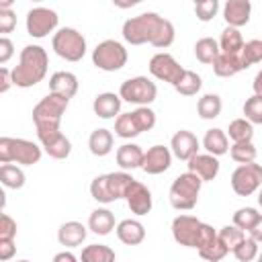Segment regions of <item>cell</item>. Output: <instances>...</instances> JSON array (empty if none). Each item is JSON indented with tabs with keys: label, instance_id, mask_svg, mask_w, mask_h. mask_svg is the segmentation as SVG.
Returning <instances> with one entry per match:
<instances>
[{
	"label": "cell",
	"instance_id": "19",
	"mask_svg": "<svg viewBox=\"0 0 262 262\" xmlns=\"http://www.w3.org/2000/svg\"><path fill=\"white\" fill-rule=\"evenodd\" d=\"M121 96L115 92H100L94 102H92V111L96 117L100 119H117L121 115Z\"/></svg>",
	"mask_w": 262,
	"mask_h": 262
},
{
	"label": "cell",
	"instance_id": "9",
	"mask_svg": "<svg viewBox=\"0 0 262 262\" xmlns=\"http://www.w3.org/2000/svg\"><path fill=\"white\" fill-rule=\"evenodd\" d=\"M119 96L125 102H131V104H137V106H147L156 100L158 86L147 76H135V78L125 80L119 86Z\"/></svg>",
	"mask_w": 262,
	"mask_h": 262
},
{
	"label": "cell",
	"instance_id": "39",
	"mask_svg": "<svg viewBox=\"0 0 262 262\" xmlns=\"http://www.w3.org/2000/svg\"><path fill=\"white\" fill-rule=\"evenodd\" d=\"M108 180H111V188H113V192H115V196H117V201H119V199H125L127 188L131 186V182H133L135 178H133L129 172L121 170V172H108Z\"/></svg>",
	"mask_w": 262,
	"mask_h": 262
},
{
	"label": "cell",
	"instance_id": "25",
	"mask_svg": "<svg viewBox=\"0 0 262 262\" xmlns=\"http://www.w3.org/2000/svg\"><path fill=\"white\" fill-rule=\"evenodd\" d=\"M143 156L145 151L137 145V143H123L121 147H117V164L123 168V170H135V168H141L143 164Z\"/></svg>",
	"mask_w": 262,
	"mask_h": 262
},
{
	"label": "cell",
	"instance_id": "1",
	"mask_svg": "<svg viewBox=\"0 0 262 262\" xmlns=\"http://www.w3.org/2000/svg\"><path fill=\"white\" fill-rule=\"evenodd\" d=\"M123 39L129 45H154L166 49L174 43V25L158 12H141L123 23Z\"/></svg>",
	"mask_w": 262,
	"mask_h": 262
},
{
	"label": "cell",
	"instance_id": "41",
	"mask_svg": "<svg viewBox=\"0 0 262 262\" xmlns=\"http://www.w3.org/2000/svg\"><path fill=\"white\" fill-rule=\"evenodd\" d=\"M217 235H219V239L223 242V246H225L229 252H233V248L239 246V244L246 239V231H242V229L235 227V225H225V227H221V229L217 231Z\"/></svg>",
	"mask_w": 262,
	"mask_h": 262
},
{
	"label": "cell",
	"instance_id": "35",
	"mask_svg": "<svg viewBox=\"0 0 262 262\" xmlns=\"http://www.w3.org/2000/svg\"><path fill=\"white\" fill-rule=\"evenodd\" d=\"M201 86H203V78L192 70H184V74H182L180 82L174 86V90L182 96H194L201 90Z\"/></svg>",
	"mask_w": 262,
	"mask_h": 262
},
{
	"label": "cell",
	"instance_id": "6",
	"mask_svg": "<svg viewBox=\"0 0 262 262\" xmlns=\"http://www.w3.org/2000/svg\"><path fill=\"white\" fill-rule=\"evenodd\" d=\"M156 125V113L149 106H137L135 111L121 113L115 119V135L121 139H131L141 135L143 131L154 129Z\"/></svg>",
	"mask_w": 262,
	"mask_h": 262
},
{
	"label": "cell",
	"instance_id": "56",
	"mask_svg": "<svg viewBox=\"0 0 262 262\" xmlns=\"http://www.w3.org/2000/svg\"><path fill=\"white\" fill-rule=\"evenodd\" d=\"M256 262H262V252L258 254V258H256Z\"/></svg>",
	"mask_w": 262,
	"mask_h": 262
},
{
	"label": "cell",
	"instance_id": "5",
	"mask_svg": "<svg viewBox=\"0 0 262 262\" xmlns=\"http://www.w3.org/2000/svg\"><path fill=\"white\" fill-rule=\"evenodd\" d=\"M203 180L192 174V172H184L178 174L170 186V205L178 211H190L196 207L199 201V192H201Z\"/></svg>",
	"mask_w": 262,
	"mask_h": 262
},
{
	"label": "cell",
	"instance_id": "46",
	"mask_svg": "<svg viewBox=\"0 0 262 262\" xmlns=\"http://www.w3.org/2000/svg\"><path fill=\"white\" fill-rule=\"evenodd\" d=\"M14 237H16V221L8 213H2V217H0V239H14Z\"/></svg>",
	"mask_w": 262,
	"mask_h": 262
},
{
	"label": "cell",
	"instance_id": "44",
	"mask_svg": "<svg viewBox=\"0 0 262 262\" xmlns=\"http://www.w3.org/2000/svg\"><path fill=\"white\" fill-rule=\"evenodd\" d=\"M227 252H229V250L223 246V242H221L219 235H217V239H215L211 246L199 250V256H201L203 260H207V262H219V260H223V258L227 256Z\"/></svg>",
	"mask_w": 262,
	"mask_h": 262
},
{
	"label": "cell",
	"instance_id": "4",
	"mask_svg": "<svg viewBox=\"0 0 262 262\" xmlns=\"http://www.w3.org/2000/svg\"><path fill=\"white\" fill-rule=\"evenodd\" d=\"M43 147L23 137H0V164L33 166L41 160Z\"/></svg>",
	"mask_w": 262,
	"mask_h": 262
},
{
	"label": "cell",
	"instance_id": "12",
	"mask_svg": "<svg viewBox=\"0 0 262 262\" xmlns=\"http://www.w3.org/2000/svg\"><path fill=\"white\" fill-rule=\"evenodd\" d=\"M149 74L156 78V80H162V82H168L172 86H176L184 74V68L174 59V55L166 53V51H160L156 55H151L149 59Z\"/></svg>",
	"mask_w": 262,
	"mask_h": 262
},
{
	"label": "cell",
	"instance_id": "22",
	"mask_svg": "<svg viewBox=\"0 0 262 262\" xmlns=\"http://www.w3.org/2000/svg\"><path fill=\"white\" fill-rule=\"evenodd\" d=\"M115 231H117V237L125 246H137L145 239V227L137 219H123L121 223H117Z\"/></svg>",
	"mask_w": 262,
	"mask_h": 262
},
{
	"label": "cell",
	"instance_id": "14",
	"mask_svg": "<svg viewBox=\"0 0 262 262\" xmlns=\"http://www.w3.org/2000/svg\"><path fill=\"white\" fill-rule=\"evenodd\" d=\"M199 147H201V141L196 139V135L192 131H186V129H180L172 135L170 139V151L172 156H176L178 160H184L188 162L190 158H194L199 154Z\"/></svg>",
	"mask_w": 262,
	"mask_h": 262
},
{
	"label": "cell",
	"instance_id": "43",
	"mask_svg": "<svg viewBox=\"0 0 262 262\" xmlns=\"http://www.w3.org/2000/svg\"><path fill=\"white\" fill-rule=\"evenodd\" d=\"M244 119H248L252 125H262V96L252 94L244 102Z\"/></svg>",
	"mask_w": 262,
	"mask_h": 262
},
{
	"label": "cell",
	"instance_id": "52",
	"mask_svg": "<svg viewBox=\"0 0 262 262\" xmlns=\"http://www.w3.org/2000/svg\"><path fill=\"white\" fill-rule=\"evenodd\" d=\"M248 233H250V237H252L254 242L262 244V217H260V219L256 221V225H254V227H252V229H250Z\"/></svg>",
	"mask_w": 262,
	"mask_h": 262
},
{
	"label": "cell",
	"instance_id": "31",
	"mask_svg": "<svg viewBox=\"0 0 262 262\" xmlns=\"http://www.w3.org/2000/svg\"><path fill=\"white\" fill-rule=\"evenodd\" d=\"M90 194L94 201L102 203V205H108L113 201H117L113 188H111V180H108V174H100L96 176L92 182H90Z\"/></svg>",
	"mask_w": 262,
	"mask_h": 262
},
{
	"label": "cell",
	"instance_id": "27",
	"mask_svg": "<svg viewBox=\"0 0 262 262\" xmlns=\"http://www.w3.org/2000/svg\"><path fill=\"white\" fill-rule=\"evenodd\" d=\"M203 147L207 149V154L219 158V156H223V154L229 151V137H227V133H225L223 129L213 127V129H209V131L205 133V137H203Z\"/></svg>",
	"mask_w": 262,
	"mask_h": 262
},
{
	"label": "cell",
	"instance_id": "45",
	"mask_svg": "<svg viewBox=\"0 0 262 262\" xmlns=\"http://www.w3.org/2000/svg\"><path fill=\"white\" fill-rule=\"evenodd\" d=\"M217 10H219V2L217 0H201V2L194 4V14L203 23L213 20L215 14H217Z\"/></svg>",
	"mask_w": 262,
	"mask_h": 262
},
{
	"label": "cell",
	"instance_id": "10",
	"mask_svg": "<svg viewBox=\"0 0 262 262\" xmlns=\"http://www.w3.org/2000/svg\"><path fill=\"white\" fill-rule=\"evenodd\" d=\"M262 186V166L252 164H239L231 174V188L237 196H250Z\"/></svg>",
	"mask_w": 262,
	"mask_h": 262
},
{
	"label": "cell",
	"instance_id": "30",
	"mask_svg": "<svg viewBox=\"0 0 262 262\" xmlns=\"http://www.w3.org/2000/svg\"><path fill=\"white\" fill-rule=\"evenodd\" d=\"M221 53L219 49V41H215L213 37H203L194 43V55L201 63H207V66H213L217 55Z\"/></svg>",
	"mask_w": 262,
	"mask_h": 262
},
{
	"label": "cell",
	"instance_id": "28",
	"mask_svg": "<svg viewBox=\"0 0 262 262\" xmlns=\"http://www.w3.org/2000/svg\"><path fill=\"white\" fill-rule=\"evenodd\" d=\"M88 149L96 158H104L113 151V133L108 129H94L88 137Z\"/></svg>",
	"mask_w": 262,
	"mask_h": 262
},
{
	"label": "cell",
	"instance_id": "2",
	"mask_svg": "<svg viewBox=\"0 0 262 262\" xmlns=\"http://www.w3.org/2000/svg\"><path fill=\"white\" fill-rule=\"evenodd\" d=\"M49 68L47 51L41 45H25L20 49L18 66L12 68V82L18 88H31L37 86Z\"/></svg>",
	"mask_w": 262,
	"mask_h": 262
},
{
	"label": "cell",
	"instance_id": "26",
	"mask_svg": "<svg viewBox=\"0 0 262 262\" xmlns=\"http://www.w3.org/2000/svg\"><path fill=\"white\" fill-rule=\"evenodd\" d=\"M88 229L92 233H96V235H108L113 229H117L115 227V215H113V211H108L104 207L94 209L90 213V217H88Z\"/></svg>",
	"mask_w": 262,
	"mask_h": 262
},
{
	"label": "cell",
	"instance_id": "47",
	"mask_svg": "<svg viewBox=\"0 0 262 262\" xmlns=\"http://www.w3.org/2000/svg\"><path fill=\"white\" fill-rule=\"evenodd\" d=\"M217 239V229H213L209 223L201 225V233H199V242H196V250H203L207 246H211Z\"/></svg>",
	"mask_w": 262,
	"mask_h": 262
},
{
	"label": "cell",
	"instance_id": "23",
	"mask_svg": "<svg viewBox=\"0 0 262 262\" xmlns=\"http://www.w3.org/2000/svg\"><path fill=\"white\" fill-rule=\"evenodd\" d=\"M88 231L80 221H66L57 229V242L66 248H76L86 239Z\"/></svg>",
	"mask_w": 262,
	"mask_h": 262
},
{
	"label": "cell",
	"instance_id": "33",
	"mask_svg": "<svg viewBox=\"0 0 262 262\" xmlns=\"http://www.w3.org/2000/svg\"><path fill=\"white\" fill-rule=\"evenodd\" d=\"M244 37L239 33V29H233V27H225L221 31V37H219V49L223 53H242L244 49Z\"/></svg>",
	"mask_w": 262,
	"mask_h": 262
},
{
	"label": "cell",
	"instance_id": "29",
	"mask_svg": "<svg viewBox=\"0 0 262 262\" xmlns=\"http://www.w3.org/2000/svg\"><path fill=\"white\" fill-rule=\"evenodd\" d=\"M221 108H223V102H221V96L219 94H203L196 102V113L201 119L205 121H211V119H217L221 115Z\"/></svg>",
	"mask_w": 262,
	"mask_h": 262
},
{
	"label": "cell",
	"instance_id": "24",
	"mask_svg": "<svg viewBox=\"0 0 262 262\" xmlns=\"http://www.w3.org/2000/svg\"><path fill=\"white\" fill-rule=\"evenodd\" d=\"M242 70H246V66H244L239 53H223L221 51L213 63V72L219 78H231V76L239 74Z\"/></svg>",
	"mask_w": 262,
	"mask_h": 262
},
{
	"label": "cell",
	"instance_id": "13",
	"mask_svg": "<svg viewBox=\"0 0 262 262\" xmlns=\"http://www.w3.org/2000/svg\"><path fill=\"white\" fill-rule=\"evenodd\" d=\"M203 221H199L194 215H178L172 221V237L176 244L186 248H196L199 233H201Z\"/></svg>",
	"mask_w": 262,
	"mask_h": 262
},
{
	"label": "cell",
	"instance_id": "15",
	"mask_svg": "<svg viewBox=\"0 0 262 262\" xmlns=\"http://www.w3.org/2000/svg\"><path fill=\"white\" fill-rule=\"evenodd\" d=\"M125 201H127L129 211L135 213V215H139V217H141V215H147V213L151 211V205H154L149 188H147L143 182H139V180H133V182H131V186L127 188Z\"/></svg>",
	"mask_w": 262,
	"mask_h": 262
},
{
	"label": "cell",
	"instance_id": "34",
	"mask_svg": "<svg viewBox=\"0 0 262 262\" xmlns=\"http://www.w3.org/2000/svg\"><path fill=\"white\" fill-rule=\"evenodd\" d=\"M227 135L233 143H244V141H252L254 137V125L248 119H233L227 127Z\"/></svg>",
	"mask_w": 262,
	"mask_h": 262
},
{
	"label": "cell",
	"instance_id": "7",
	"mask_svg": "<svg viewBox=\"0 0 262 262\" xmlns=\"http://www.w3.org/2000/svg\"><path fill=\"white\" fill-rule=\"evenodd\" d=\"M53 51L66 61H80L86 55V39L72 27H61L51 39Z\"/></svg>",
	"mask_w": 262,
	"mask_h": 262
},
{
	"label": "cell",
	"instance_id": "48",
	"mask_svg": "<svg viewBox=\"0 0 262 262\" xmlns=\"http://www.w3.org/2000/svg\"><path fill=\"white\" fill-rule=\"evenodd\" d=\"M16 27V14L10 8H0V33H10Z\"/></svg>",
	"mask_w": 262,
	"mask_h": 262
},
{
	"label": "cell",
	"instance_id": "49",
	"mask_svg": "<svg viewBox=\"0 0 262 262\" xmlns=\"http://www.w3.org/2000/svg\"><path fill=\"white\" fill-rule=\"evenodd\" d=\"M12 53H14V45H12V41H10L8 37H2V39H0V63L4 66V63L12 57Z\"/></svg>",
	"mask_w": 262,
	"mask_h": 262
},
{
	"label": "cell",
	"instance_id": "16",
	"mask_svg": "<svg viewBox=\"0 0 262 262\" xmlns=\"http://www.w3.org/2000/svg\"><path fill=\"white\" fill-rule=\"evenodd\" d=\"M172 166V151L166 147V145H151L145 156H143V164H141V170L145 174H162L166 172L168 168Z\"/></svg>",
	"mask_w": 262,
	"mask_h": 262
},
{
	"label": "cell",
	"instance_id": "51",
	"mask_svg": "<svg viewBox=\"0 0 262 262\" xmlns=\"http://www.w3.org/2000/svg\"><path fill=\"white\" fill-rule=\"evenodd\" d=\"M14 82H12V70H8L6 66H2L0 68V92L4 94V92H8V88L12 86Z\"/></svg>",
	"mask_w": 262,
	"mask_h": 262
},
{
	"label": "cell",
	"instance_id": "55",
	"mask_svg": "<svg viewBox=\"0 0 262 262\" xmlns=\"http://www.w3.org/2000/svg\"><path fill=\"white\" fill-rule=\"evenodd\" d=\"M258 205L262 207V186H260V190H258Z\"/></svg>",
	"mask_w": 262,
	"mask_h": 262
},
{
	"label": "cell",
	"instance_id": "21",
	"mask_svg": "<svg viewBox=\"0 0 262 262\" xmlns=\"http://www.w3.org/2000/svg\"><path fill=\"white\" fill-rule=\"evenodd\" d=\"M39 143L47 151V156H51L53 160H66L70 156V151H72V143H70V139L61 131L41 137Z\"/></svg>",
	"mask_w": 262,
	"mask_h": 262
},
{
	"label": "cell",
	"instance_id": "36",
	"mask_svg": "<svg viewBox=\"0 0 262 262\" xmlns=\"http://www.w3.org/2000/svg\"><path fill=\"white\" fill-rule=\"evenodd\" d=\"M0 182L6 188H23L25 186V172L14 164H2L0 166Z\"/></svg>",
	"mask_w": 262,
	"mask_h": 262
},
{
	"label": "cell",
	"instance_id": "50",
	"mask_svg": "<svg viewBox=\"0 0 262 262\" xmlns=\"http://www.w3.org/2000/svg\"><path fill=\"white\" fill-rule=\"evenodd\" d=\"M16 252V246H14V239H0V260L2 262H8Z\"/></svg>",
	"mask_w": 262,
	"mask_h": 262
},
{
	"label": "cell",
	"instance_id": "32",
	"mask_svg": "<svg viewBox=\"0 0 262 262\" xmlns=\"http://www.w3.org/2000/svg\"><path fill=\"white\" fill-rule=\"evenodd\" d=\"M115 250L104 244H90L80 254V262H115Z\"/></svg>",
	"mask_w": 262,
	"mask_h": 262
},
{
	"label": "cell",
	"instance_id": "18",
	"mask_svg": "<svg viewBox=\"0 0 262 262\" xmlns=\"http://www.w3.org/2000/svg\"><path fill=\"white\" fill-rule=\"evenodd\" d=\"M186 166H188V172L196 174L203 182L215 180L219 174V160L211 154H196L186 162Z\"/></svg>",
	"mask_w": 262,
	"mask_h": 262
},
{
	"label": "cell",
	"instance_id": "3",
	"mask_svg": "<svg viewBox=\"0 0 262 262\" xmlns=\"http://www.w3.org/2000/svg\"><path fill=\"white\" fill-rule=\"evenodd\" d=\"M68 104H70V98H63V96L53 94V92H49L47 96H43L35 104L33 123H35V129H37V139L59 131L61 117H63Z\"/></svg>",
	"mask_w": 262,
	"mask_h": 262
},
{
	"label": "cell",
	"instance_id": "8",
	"mask_svg": "<svg viewBox=\"0 0 262 262\" xmlns=\"http://www.w3.org/2000/svg\"><path fill=\"white\" fill-rule=\"evenodd\" d=\"M127 49L115 39H104L92 49V63L102 72H117L127 63Z\"/></svg>",
	"mask_w": 262,
	"mask_h": 262
},
{
	"label": "cell",
	"instance_id": "57",
	"mask_svg": "<svg viewBox=\"0 0 262 262\" xmlns=\"http://www.w3.org/2000/svg\"><path fill=\"white\" fill-rule=\"evenodd\" d=\"M16 262H29V260H16Z\"/></svg>",
	"mask_w": 262,
	"mask_h": 262
},
{
	"label": "cell",
	"instance_id": "37",
	"mask_svg": "<svg viewBox=\"0 0 262 262\" xmlns=\"http://www.w3.org/2000/svg\"><path fill=\"white\" fill-rule=\"evenodd\" d=\"M229 156L233 162L237 164H252L256 162V156H258V149L252 141H244V143H233L229 147Z\"/></svg>",
	"mask_w": 262,
	"mask_h": 262
},
{
	"label": "cell",
	"instance_id": "40",
	"mask_svg": "<svg viewBox=\"0 0 262 262\" xmlns=\"http://www.w3.org/2000/svg\"><path fill=\"white\" fill-rule=\"evenodd\" d=\"M242 61L246 66V70L254 63H260L262 61V39H250L244 43V49H242Z\"/></svg>",
	"mask_w": 262,
	"mask_h": 262
},
{
	"label": "cell",
	"instance_id": "17",
	"mask_svg": "<svg viewBox=\"0 0 262 262\" xmlns=\"http://www.w3.org/2000/svg\"><path fill=\"white\" fill-rule=\"evenodd\" d=\"M250 14H252L250 0H227L223 4V18H225L227 27L239 29V27L248 25L250 23Z\"/></svg>",
	"mask_w": 262,
	"mask_h": 262
},
{
	"label": "cell",
	"instance_id": "53",
	"mask_svg": "<svg viewBox=\"0 0 262 262\" xmlns=\"http://www.w3.org/2000/svg\"><path fill=\"white\" fill-rule=\"evenodd\" d=\"M53 262H78V258L72 254V252H59V254H55L53 256Z\"/></svg>",
	"mask_w": 262,
	"mask_h": 262
},
{
	"label": "cell",
	"instance_id": "54",
	"mask_svg": "<svg viewBox=\"0 0 262 262\" xmlns=\"http://www.w3.org/2000/svg\"><path fill=\"white\" fill-rule=\"evenodd\" d=\"M252 88H254V94L262 96V70L254 76V82H252Z\"/></svg>",
	"mask_w": 262,
	"mask_h": 262
},
{
	"label": "cell",
	"instance_id": "11",
	"mask_svg": "<svg viewBox=\"0 0 262 262\" xmlns=\"http://www.w3.org/2000/svg\"><path fill=\"white\" fill-rule=\"evenodd\" d=\"M57 23H59L57 12L51 10V8H45V6H35V8H31V10L27 12V20H25L27 33H29L31 37H35V39H43V37H47L49 33H53L55 27H57Z\"/></svg>",
	"mask_w": 262,
	"mask_h": 262
},
{
	"label": "cell",
	"instance_id": "38",
	"mask_svg": "<svg viewBox=\"0 0 262 262\" xmlns=\"http://www.w3.org/2000/svg\"><path fill=\"white\" fill-rule=\"evenodd\" d=\"M260 217H262V215H260L254 207H239V209L233 213V225L239 227L242 231H250V229L256 225V221H258Z\"/></svg>",
	"mask_w": 262,
	"mask_h": 262
},
{
	"label": "cell",
	"instance_id": "20",
	"mask_svg": "<svg viewBox=\"0 0 262 262\" xmlns=\"http://www.w3.org/2000/svg\"><path fill=\"white\" fill-rule=\"evenodd\" d=\"M78 78L72 72H55L49 78V92L59 94L63 98H74L78 92Z\"/></svg>",
	"mask_w": 262,
	"mask_h": 262
},
{
	"label": "cell",
	"instance_id": "42",
	"mask_svg": "<svg viewBox=\"0 0 262 262\" xmlns=\"http://www.w3.org/2000/svg\"><path fill=\"white\" fill-rule=\"evenodd\" d=\"M231 254L235 256L237 262H252V260H256L258 254H260V252H258V242H254L252 237H246L239 246L233 248Z\"/></svg>",
	"mask_w": 262,
	"mask_h": 262
}]
</instances>
